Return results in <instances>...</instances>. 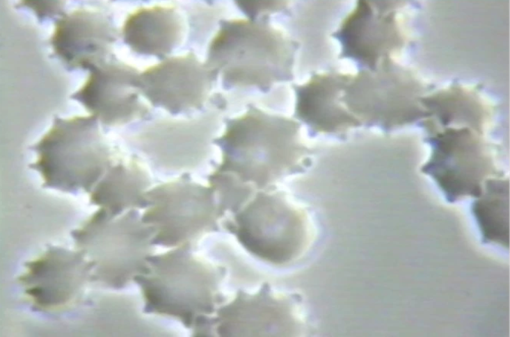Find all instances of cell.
<instances>
[{"label":"cell","mask_w":510,"mask_h":337,"mask_svg":"<svg viewBox=\"0 0 510 337\" xmlns=\"http://www.w3.org/2000/svg\"><path fill=\"white\" fill-rule=\"evenodd\" d=\"M184 30L183 19L174 8L153 6L130 14L122 34L133 51L163 58L179 45Z\"/></svg>","instance_id":"17"},{"label":"cell","mask_w":510,"mask_h":337,"mask_svg":"<svg viewBox=\"0 0 510 337\" xmlns=\"http://www.w3.org/2000/svg\"><path fill=\"white\" fill-rule=\"evenodd\" d=\"M212 324L219 336H284L298 330L289 303L275 297L268 284L254 295L239 290L217 309Z\"/></svg>","instance_id":"12"},{"label":"cell","mask_w":510,"mask_h":337,"mask_svg":"<svg viewBox=\"0 0 510 337\" xmlns=\"http://www.w3.org/2000/svg\"><path fill=\"white\" fill-rule=\"evenodd\" d=\"M223 226L249 253L276 265L297 257L307 242L303 214L279 192L258 190Z\"/></svg>","instance_id":"6"},{"label":"cell","mask_w":510,"mask_h":337,"mask_svg":"<svg viewBox=\"0 0 510 337\" xmlns=\"http://www.w3.org/2000/svg\"><path fill=\"white\" fill-rule=\"evenodd\" d=\"M340 101L344 108L361 124H376L387 127L404 119L401 97L399 95L386 69L376 74L361 72L349 76Z\"/></svg>","instance_id":"16"},{"label":"cell","mask_w":510,"mask_h":337,"mask_svg":"<svg viewBox=\"0 0 510 337\" xmlns=\"http://www.w3.org/2000/svg\"><path fill=\"white\" fill-rule=\"evenodd\" d=\"M72 236L79 249L91 258V279L114 288L125 286L143 272L152 251V231L134 209L116 218L100 208Z\"/></svg>","instance_id":"5"},{"label":"cell","mask_w":510,"mask_h":337,"mask_svg":"<svg viewBox=\"0 0 510 337\" xmlns=\"http://www.w3.org/2000/svg\"><path fill=\"white\" fill-rule=\"evenodd\" d=\"M97 120L93 115L55 117L51 128L32 147L38 159L29 167L40 173L44 187L91 192L112 166V152Z\"/></svg>","instance_id":"4"},{"label":"cell","mask_w":510,"mask_h":337,"mask_svg":"<svg viewBox=\"0 0 510 337\" xmlns=\"http://www.w3.org/2000/svg\"><path fill=\"white\" fill-rule=\"evenodd\" d=\"M118 31L103 13L78 9L56 20L50 39L55 55L69 69H90L111 58Z\"/></svg>","instance_id":"13"},{"label":"cell","mask_w":510,"mask_h":337,"mask_svg":"<svg viewBox=\"0 0 510 337\" xmlns=\"http://www.w3.org/2000/svg\"><path fill=\"white\" fill-rule=\"evenodd\" d=\"M332 36L342 46L340 58H351L372 70L399 41L393 13L384 3L359 1Z\"/></svg>","instance_id":"14"},{"label":"cell","mask_w":510,"mask_h":337,"mask_svg":"<svg viewBox=\"0 0 510 337\" xmlns=\"http://www.w3.org/2000/svg\"><path fill=\"white\" fill-rule=\"evenodd\" d=\"M300 125L293 120L250 106L243 115L227 120L223 134L214 143L222 151L215 170L230 174L257 190L301 170L311 151L299 140Z\"/></svg>","instance_id":"2"},{"label":"cell","mask_w":510,"mask_h":337,"mask_svg":"<svg viewBox=\"0 0 510 337\" xmlns=\"http://www.w3.org/2000/svg\"><path fill=\"white\" fill-rule=\"evenodd\" d=\"M472 213L484 242L509 246V184L502 179H488L485 190L473 203Z\"/></svg>","instance_id":"19"},{"label":"cell","mask_w":510,"mask_h":337,"mask_svg":"<svg viewBox=\"0 0 510 337\" xmlns=\"http://www.w3.org/2000/svg\"><path fill=\"white\" fill-rule=\"evenodd\" d=\"M348 76L335 72L317 74L304 85H293L296 95L294 116L318 133H342L360 125L340 101Z\"/></svg>","instance_id":"15"},{"label":"cell","mask_w":510,"mask_h":337,"mask_svg":"<svg viewBox=\"0 0 510 337\" xmlns=\"http://www.w3.org/2000/svg\"><path fill=\"white\" fill-rule=\"evenodd\" d=\"M83 85L71 95L94 117L107 126L128 123L149 113L138 98L135 68L111 58L90 69Z\"/></svg>","instance_id":"11"},{"label":"cell","mask_w":510,"mask_h":337,"mask_svg":"<svg viewBox=\"0 0 510 337\" xmlns=\"http://www.w3.org/2000/svg\"><path fill=\"white\" fill-rule=\"evenodd\" d=\"M151 181L135 161L110 167L91 190L90 202L116 217L124 210L148 206L145 193Z\"/></svg>","instance_id":"18"},{"label":"cell","mask_w":510,"mask_h":337,"mask_svg":"<svg viewBox=\"0 0 510 337\" xmlns=\"http://www.w3.org/2000/svg\"><path fill=\"white\" fill-rule=\"evenodd\" d=\"M217 76L189 53L165 58L139 74L137 88L152 106L177 115L201 108Z\"/></svg>","instance_id":"10"},{"label":"cell","mask_w":510,"mask_h":337,"mask_svg":"<svg viewBox=\"0 0 510 337\" xmlns=\"http://www.w3.org/2000/svg\"><path fill=\"white\" fill-rule=\"evenodd\" d=\"M63 1H24L18 4L19 7L29 8L33 10L40 19L52 17L56 15H63Z\"/></svg>","instance_id":"20"},{"label":"cell","mask_w":510,"mask_h":337,"mask_svg":"<svg viewBox=\"0 0 510 337\" xmlns=\"http://www.w3.org/2000/svg\"><path fill=\"white\" fill-rule=\"evenodd\" d=\"M147 262L134 278L141 290L144 312L178 320L194 336H211L212 315L225 299L220 293L225 269L195 256L191 244L150 255Z\"/></svg>","instance_id":"1"},{"label":"cell","mask_w":510,"mask_h":337,"mask_svg":"<svg viewBox=\"0 0 510 337\" xmlns=\"http://www.w3.org/2000/svg\"><path fill=\"white\" fill-rule=\"evenodd\" d=\"M298 47L265 18L222 20L205 64L221 76L226 88L254 86L267 91L275 83L293 79Z\"/></svg>","instance_id":"3"},{"label":"cell","mask_w":510,"mask_h":337,"mask_svg":"<svg viewBox=\"0 0 510 337\" xmlns=\"http://www.w3.org/2000/svg\"><path fill=\"white\" fill-rule=\"evenodd\" d=\"M85 256L81 250L51 246L25 264L26 271L19 281L35 310L58 311L78 302L94 267Z\"/></svg>","instance_id":"8"},{"label":"cell","mask_w":510,"mask_h":337,"mask_svg":"<svg viewBox=\"0 0 510 337\" xmlns=\"http://www.w3.org/2000/svg\"><path fill=\"white\" fill-rule=\"evenodd\" d=\"M148 208L142 221L152 231V245L176 247L191 244L219 229L221 218L214 190L184 175L145 193Z\"/></svg>","instance_id":"7"},{"label":"cell","mask_w":510,"mask_h":337,"mask_svg":"<svg viewBox=\"0 0 510 337\" xmlns=\"http://www.w3.org/2000/svg\"><path fill=\"white\" fill-rule=\"evenodd\" d=\"M431 142L432 155L422 172L432 176L447 199L454 202L463 197H479L481 182L493 167L472 131L447 129L432 137Z\"/></svg>","instance_id":"9"}]
</instances>
